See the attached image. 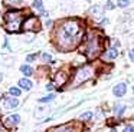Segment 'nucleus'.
<instances>
[{"mask_svg":"<svg viewBox=\"0 0 134 132\" xmlns=\"http://www.w3.org/2000/svg\"><path fill=\"white\" fill-rule=\"evenodd\" d=\"M81 37H82V27L75 20H69V22L62 23L61 27L58 29V33H56L58 45L62 49L74 47L75 45H78Z\"/></svg>","mask_w":134,"mask_h":132,"instance_id":"1","label":"nucleus"},{"mask_svg":"<svg viewBox=\"0 0 134 132\" xmlns=\"http://www.w3.org/2000/svg\"><path fill=\"white\" fill-rule=\"evenodd\" d=\"M4 22H6L7 32H19L22 26V13L19 10H10L4 14Z\"/></svg>","mask_w":134,"mask_h":132,"instance_id":"2","label":"nucleus"},{"mask_svg":"<svg viewBox=\"0 0 134 132\" xmlns=\"http://www.w3.org/2000/svg\"><path fill=\"white\" fill-rule=\"evenodd\" d=\"M92 73H94V70H92L91 66H84V68L78 69V70H76V75H75V79H74V85H79V83L88 80L92 76Z\"/></svg>","mask_w":134,"mask_h":132,"instance_id":"3","label":"nucleus"},{"mask_svg":"<svg viewBox=\"0 0 134 132\" xmlns=\"http://www.w3.org/2000/svg\"><path fill=\"white\" fill-rule=\"evenodd\" d=\"M99 52V40L97 36H91L88 40V46H87V55L90 57L97 56Z\"/></svg>","mask_w":134,"mask_h":132,"instance_id":"4","label":"nucleus"},{"mask_svg":"<svg viewBox=\"0 0 134 132\" xmlns=\"http://www.w3.org/2000/svg\"><path fill=\"white\" fill-rule=\"evenodd\" d=\"M125 92H127V85H125V83H118V85H115V86H114V89H113L114 96H117V98L124 96Z\"/></svg>","mask_w":134,"mask_h":132,"instance_id":"5","label":"nucleus"},{"mask_svg":"<svg viewBox=\"0 0 134 132\" xmlns=\"http://www.w3.org/2000/svg\"><path fill=\"white\" fill-rule=\"evenodd\" d=\"M48 132H78V129H75L71 125H61L56 128H51Z\"/></svg>","mask_w":134,"mask_h":132,"instance_id":"6","label":"nucleus"},{"mask_svg":"<svg viewBox=\"0 0 134 132\" xmlns=\"http://www.w3.org/2000/svg\"><path fill=\"white\" fill-rule=\"evenodd\" d=\"M38 23L39 22H38V19H36V17H29V19L23 23V29H25V30H33V29H35L33 26H36V27L39 29ZM35 30H36V29H35Z\"/></svg>","mask_w":134,"mask_h":132,"instance_id":"7","label":"nucleus"},{"mask_svg":"<svg viewBox=\"0 0 134 132\" xmlns=\"http://www.w3.org/2000/svg\"><path fill=\"white\" fill-rule=\"evenodd\" d=\"M19 106V100L16 99V98H7L6 100H4V108L6 109H15Z\"/></svg>","mask_w":134,"mask_h":132,"instance_id":"8","label":"nucleus"},{"mask_svg":"<svg viewBox=\"0 0 134 132\" xmlns=\"http://www.w3.org/2000/svg\"><path fill=\"white\" fill-rule=\"evenodd\" d=\"M118 56V50H117V49H110V50H107L104 53V59L105 60H113V59H115V57Z\"/></svg>","mask_w":134,"mask_h":132,"instance_id":"9","label":"nucleus"},{"mask_svg":"<svg viewBox=\"0 0 134 132\" xmlns=\"http://www.w3.org/2000/svg\"><path fill=\"white\" fill-rule=\"evenodd\" d=\"M32 85H33V83L30 82L29 79H26V77H23V79L19 80V88H20V89H25V91H29V89H32Z\"/></svg>","mask_w":134,"mask_h":132,"instance_id":"10","label":"nucleus"},{"mask_svg":"<svg viewBox=\"0 0 134 132\" xmlns=\"http://www.w3.org/2000/svg\"><path fill=\"white\" fill-rule=\"evenodd\" d=\"M19 122H20V116H19V115H10V116H7L6 118V123H7V125H10V126H12V125H18V123Z\"/></svg>","mask_w":134,"mask_h":132,"instance_id":"11","label":"nucleus"},{"mask_svg":"<svg viewBox=\"0 0 134 132\" xmlns=\"http://www.w3.org/2000/svg\"><path fill=\"white\" fill-rule=\"evenodd\" d=\"M20 72L25 75V76H30V75H33V69L30 68L29 65H22L20 66Z\"/></svg>","mask_w":134,"mask_h":132,"instance_id":"12","label":"nucleus"},{"mask_svg":"<svg viewBox=\"0 0 134 132\" xmlns=\"http://www.w3.org/2000/svg\"><path fill=\"white\" fill-rule=\"evenodd\" d=\"M91 13L94 14V16H101L102 14V11H101V7L99 6H94V7H91Z\"/></svg>","mask_w":134,"mask_h":132,"instance_id":"13","label":"nucleus"},{"mask_svg":"<svg viewBox=\"0 0 134 132\" xmlns=\"http://www.w3.org/2000/svg\"><path fill=\"white\" fill-rule=\"evenodd\" d=\"M9 93L12 95V96H20L22 91H20L19 88H10V89H9Z\"/></svg>","mask_w":134,"mask_h":132,"instance_id":"14","label":"nucleus"},{"mask_svg":"<svg viewBox=\"0 0 134 132\" xmlns=\"http://www.w3.org/2000/svg\"><path fill=\"white\" fill-rule=\"evenodd\" d=\"M124 111H125V106L124 105H117L115 108H114V112H115L118 116H120V115H122V112H124Z\"/></svg>","mask_w":134,"mask_h":132,"instance_id":"15","label":"nucleus"},{"mask_svg":"<svg viewBox=\"0 0 134 132\" xmlns=\"http://www.w3.org/2000/svg\"><path fill=\"white\" fill-rule=\"evenodd\" d=\"M53 99H55V95H48V96H45V98H41L39 102H41V103H46V102H51V100H53Z\"/></svg>","mask_w":134,"mask_h":132,"instance_id":"16","label":"nucleus"},{"mask_svg":"<svg viewBox=\"0 0 134 132\" xmlns=\"http://www.w3.org/2000/svg\"><path fill=\"white\" fill-rule=\"evenodd\" d=\"M92 118V112H84V113L79 116V119H82V121H88V119H91Z\"/></svg>","mask_w":134,"mask_h":132,"instance_id":"17","label":"nucleus"},{"mask_svg":"<svg viewBox=\"0 0 134 132\" xmlns=\"http://www.w3.org/2000/svg\"><path fill=\"white\" fill-rule=\"evenodd\" d=\"M33 7L38 9V10H42V0H33Z\"/></svg>","mask_w":134,"mask_h":132,"instance_id":"18","label":"nucleus"},{"mask_svg":"<svg viewBox=\"0 0 134 132\" xmlns=\"http://www.w3.org/2000/svg\"><path fill=\"white\" fill-rule=\"evenodd\" d=\"M117 4H118L120 7H127V6L130 4V0H118Z\"/></svg>","mask_w":134,"mask_h":132,"instance_id":"19","label":"nucleus"},{"mask_svg":"<svg viewBox=\"0 0 134 132\" xmlns=\"http://www.w3.org/2000/svg\"><path fill=\"white\" fill-rule=\"evenodd\" d=\"M42 60H43V62H52L53 63V60L51 59V55L49 53H42Z\"/></svg>","mask_w":134,"mask_h":132,"instance_id":"20","label":"nucleus"},{"mask_svg":"<svg viewBox=\"0 0 134 132\" xmlns=\"http://www.w3.org/2000/svg\"><path fill=\"white\" fill-rule=\"evenodd\" d=\"M20 2H23V0H4L6 4H16V3H20Z\"/></svg>","mask_w":134,"mask_h":132,"instance_id":"21","label":"nucleus"},{"mask_svg":"<svg viewBox=\"0 0 134 132\" xmlns=\"http://www.w3.org/2000/svg\"><path fill=\"white\" fill-rule=\"evenodd\" d=\"M36 59V55H27L26 56V62H33Z\"/></svg>","mask_w":134,"mask_h":132,"instance_id":"22","label":"nucleus"},{"mask_svg":"<svg viewBox=\"0 0 134 132\" xmlns=\"http://www.w3.org/2000/svg\"><path fill=\"white\" fill-rule=\"evenodd\" d=\"M122 132H134V125H128V126H125V129Z\"/></svg>","mask_w":134,"mask_h":132,"instance_id":"23","label":"nucleus"},{"mask_svg":"<svg viewBox=\"0 0 134 132\" xmlns=\"http://www.w3.org/2000/svg\"><path fill=\"white\" fill-rule=\"evenodd\" d=\"M128 56H130V59L134 62V50H130V52H128Z\"/></svg>","mask_w":134,"mask_h":132,"instance_id":"24","label":"nucleus"},{"mask_svg":"<svg viewBox=\"0 0 134 132\" xmlns=\"http://www.w3.org/2000/svg\"><path fill=\"white\" fill-rule=\"evenodd\" d=\"M0 132H7V131H6V128H4V126L2 125V123H0Z\"/></svg>","mask_w":134,"mask_h":132,"instance_id":"25","label":"nucleus"},{"mask_svg":"<svg viewBox=\"0 0 134 132\" xmlns=\"http://www.w3.org/2000/svg\"><path fill=\"white\" fill-rule=\"evenodd\" d=\"M46 26H48V27H51V26H52V20H46Z\"/></svg>","mask_w":134,"mask_h":132,"instance_id":"26","label":"nucleus"},{"mask_svg":"<svg viewBox=\"0 0 134 132\" xmlns=\"http://www.w3.org/2000/svg\"><path fill=\"white\" fill-rule=\"evenodd\" d=\"M107 7H108V9H113V7H114V4H113V3H111V2H108Z\"/></svg>","mask_w":134,"mask_h":132,"instance_id":"27","label":"nucleus"},{"mask_svg":"<svg viewBox=\"0 0 134 132\" xmlns=\"http://www.w3.org/2000/svg\"><path fill=\"white\" fill-rule=\"evenodd\" d=\"M46 88H48V89H49V91H51V89H53V85H52V83H49V85H48Z\"/></svg>","mask_w":134,"mask_h":132,"instance_id":"28","label":"nucleus"},{"mask_svg":"<svg viewBox=\"0 0 134 132\" xmlns=\"http://www.w3.org/2000/svg\"><path fill=\"white\" fill-rule=\"evenodd\" d=\"M2 79H3V76H2V73H0V82H2Z\"/></svg>","mask_w":134,"mask_h":132,"instance_id":"29","label":"nucleus"},{"mask_svg":"<svg viewBox=\"0 0 134 132\" xmlns=\"http://www.w3.org/2000/svg\"><path fill=\"white\" fill-rule=\"evenodd\" d=\"M133 93H134V86H133Z\"/></svg>","mask_w":134,"mask_h":132,"instance_id":"30","label":"nucleus"},{"mask_svg":"<svg viewBox=\"0 0 134 132\" xmlns=\"http://www.w3.org/2000/svg\"><path fill=\"white\" fill-rule=\"evenodd\" d=\"M113 132H115V131H113Z\"/></svg>","mask_w":134,"mask_h":132,"instance_id":"31","label":"nucleus"}]
</instances>
